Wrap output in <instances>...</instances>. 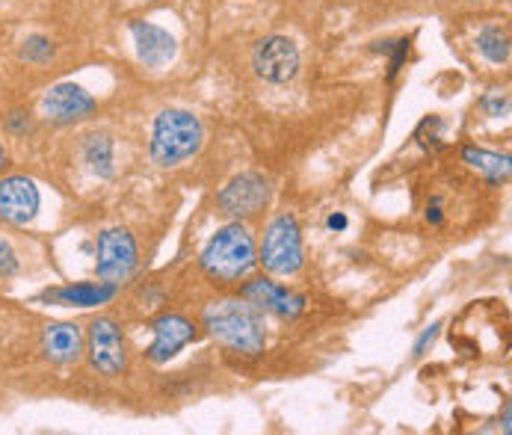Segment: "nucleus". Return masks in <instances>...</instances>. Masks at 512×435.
I'll use <instances>...</instances> for the list:
<instances>
[{
	"label": "nucleus",
	"mask_w": 512,
	"mask_h": 435,
	"mask_svg": "<svg viewBox=\"0 0 512 435\" xmlns=\"http://www.w3.org/2000/svg\"><path fill=\"white\" fill-rule=\"evenodd\" d=\"M205 329L222 347L240 356H261L267 347V329L261 311L240 299H217L205 308Z\"/></svg>",
	"instance_id": "1"
},
{
	"label": "nucleus",
	"mask_w": 512,
	"mask_h": 435,
	"mask_svg": "<svg viewBox=\"0 0 512 435\" xmlns=\"http://www.w3.org/2000/svg\"><path fill=\"white\" fill-rule=\"evenodd\" d=\"M255 261H258L255 237L240 222H231V225L220 228L208 240V246L202 249V258H199L205 276L220 282V285H234L243 276H249Z\"/></svg>",
	"instance_id": "2"
},
{
	"label": "nucleus",
	"mask_w": 512,
	"mask_h": 435,
	"mask_svg": "<svg viewBox=\"0 0 512 435\" xmlns=\"http://www.w3.org/2000/svg\"><path fill=\"white\" fill-rule=\"evenodd\" d=\"M205 140L202 122L187 110H163L151 131V160L163 169L190 160Z\"/></svg>",
	"instance_id": "3"
},
{
	"label": "nucleus",
	"mask_w": 512,
	"mask_h": 435,
	"mask_svg": "<svg viewBox=\"0 0 512 435\" xmlns=\"http://www.w3.org/2000/svg\"><path fill=\"white\" fill-rule=\"evenodd\" d=\"M258 261L273 276L299 273V267H302V234H299V225L291 214H282L270 222Z\"/></svg>",
	"instance_id": "4"
},
{
	"label": "nucleus",
	"mask_w": 512,
	"mask_h": 435,
	"mask_svg": "<svg viewBox=\"0 0 512 435\" xmlns=\"http://www.w3.org/2000/svg\"><path fill=\"white\" fill-rule=\"evenodd\" d=\"M95 273L101 282L122 285L134 276L137 270V240L128 228H107L98 234L95 246Z\"/></svg>",
	"instance_id": "5"
},
{
	"label": "nucleus",
	"mask_w": 512,
	"mask_h": 435,
	"mask_svg": "<svg viewBox=\"0 0 512 435\" xmlns=\"http://www.w3.org/2000/svg\"><path fill=\"white\" fill-rule=\"evenodd\" d=\"M89 364L101 376H119L128 367V347H125V332L113 317H95L86 329V350Z\"/></svg>",
	"instance_id": "6"
},
{
	"label": "nucleus",
	"mask_w": 512,
	"mask_h": 435,
	"mask_svg": "<svg viewBox=\"0 0 512 435\" xmlns=\"http://www.w3.org/2000/svg\"><path fill=\"white\" fill-rule=\"evenodd\" d=\"M270 196H273V187L264 175L243 172V175L228 181V187L217 196V205H220L222 214L240 222V219L258 217L270 205Z\"/></svg>",
	"instance_id": "7"
},
{
	"label": "nucleus",
	"mask_w": 512,
	"mask_h": 435,
	"mask_svg": "<svg viewBox=\"0 0 512 435\" xmlns=\"http://www.w3.org/2000/svg\"><path fill=\"white\" fill-rule=\"evenodd\" d=\"M252 66L267 83H291L299 74V48L288 36H267L255 45Z\"/></svg>",
	"instance_id": "8"
},
{
	"label": "nucleus",
	"mask_w": 512,
	"mask_h": 435,
	"mask_svg": "<svg viewBox=\"0 0 512 435\" xmlns=\"http://www.w3.org/2000/svg\"><path fill=\"white\" fill-rule=\"evenodd\" d=\"M154 344L146 350V359L151 364H166L175 359L190 341H196V323L184 314H160L154 323Z\"/></svg>",
	"instance_id": "9"
},
{
	"label": "nucleus",
	"mask_w": 512,
	"mask_h": 435,
	"mask_svg": "<svg viewBox=\"0 0 512 435\" xmlns=\"http://www.w3.org/2000/svg\"><path fill=\"white\" fill-rule=\"evenodd\" d=\"M42 113L54 125H77L95 113V98L77 83H60V86L48 89V95L42 101Z\"/></svg>",
	"instance_id": "10"
},
{
	"label": "nucleus",
	"mask_w": 512,
	"mask_h": 435,
	"mask_svg": "<svg viewBox=\"0 0 512 435\" xmlns=\"http://www.w3.org/2000/svg\"><path fill=\"white\" fill-rule=\"evenodd\" d=\"M240 296L246 302H252L258 311H270L282 320H296L305 311V299L299 293H293L285 285L273 282V279H252L246 282Z\"/></svg>",
	"instance_id": "11"
},
{
	"label": "nucleus",
	"mask_w": 512,
	"mask_h": 435,
	"mask_svg": "<svg viewBox=\"0 0 512 435\" xmlns=\"http://www.w3.org/2000/svg\"><path fill=\"white\" fill-rule=\"evenodd\" d=\"M39 187L24 178V175H12L0 181V217L12 225H27L39 214Z\"/></svg>",
	"instance_id": "12"
},
{
	"label": "nucleus",
	"mask_w": 512,
	"mask_h": 435,
	"mask_svg": "<svg viewBox=\"0 0 512 435\" xmlns=\"http://www.w3.org/2000/svg\"><path fill=\"white\" fill-rule=\"evenodd\" d=\"M86 335L74 323H51L42 332V356L51 364H74L83 359Z\"/></svg>",
	"instance_id": "13"
},
{
	"label": "nucleus",
	"mask_w": 512,
	"mask_h": 435,
	"mask_svg": "<svg viewBox=\"0 0 512 435\" xmlns=\"http://www.w3.org/2000/svg\"><path fill=\"white\" fill-rule=\"evenodd\" d=\"M131 36H134L140 60L146 63L148 69H163L166 63L175 60L178 45L163 27H154L148 21H131Z\"/></svg>",
	"instance_id": "14"
},
{
	"label": "nucleus",
	"mask_w": 512,
	"mask_h": 435,
	"mask_svg": "<svg viewBox=\"0 0 512 435\" xmlns=\"http://www.w3.org/2000/svg\"><path fill=\"white\" fill-rule=\"evenodd\" d=\"M116 296V285L110 282H83V285H69V288L48 290L45 299L69 305V308H92V305H104Z\"/></svg>",
	"instance_id": "15"
},
{
	"label": "nucleus",
	"mask_w": 512,
	"mask_h": 435,
	"mask_svg": "<svg viewBox=\"0 0 512 435\" xmlns=\"http://www.w3.org/2000/svg\"><path fill=\"white\" fill-rule=\"evenodd\" d=\"M462 160L474 169H480L486 175L489 184H507L510 181V157L507 154H495V151H486V148H462Z\"/></svg>",
	"instance_id": "16"
},
{
	"label": "nucleus",
	"mask_w": 512,
	"mask_h": 435,
	"mask_svg": "<svg viewBox=\"0 0 512 435\" xmlns=\"http://www.w3.org/2000/svg\"><path fill=\"white\" fill-rule=\"evenodd\" d=\"M83 160L92 166L95 175L110 178L113 175V140L107 134H92L83 143Z\"/></svg>",
	"instance_id": "17"
},
{
	"label": "nucleus",
	"mask_w": 512,
	"mask_h": 435,
	"mask_svg": "<svg viewBox=\"0 0 512 435\" xmlns=\"http://www.w3.org/2000/svg\"><path fill=\"white\" fill-rule=\"evenodd\" d=\"M477 51H480L489 63L507 66V63H510V36H507V30H501V27H486V30L477 36Z\"/></svg>",
	"instance_id": "18"
},
{
	"label": "nucleus",
	"mask_w": 512,
	"mask_h": 435,
	"mask_svg": "<svg viewBox=\"0 0 512 435\" xmlns=\"http://www.w3.org/2000/svg\"><path fill=\"white\" fill-rule=\"evenodd\" d=\"M54 54H57L54 42H51L48 36H39V33L30 36V39L21 45V60L30 63V66H45V63L54 60Z\"/></svg>",
	"instance_id": "19"
},
{
	"label": "nucleus",
	"mask_w": 512,
	"mask_h": 435,
	"mask_svg": "<svg viewBox=\"0 0 512 435\" xmlns=\"http://www.w3.org/2000/svg\"><path fill=\"white\" fill-rule=\"evenodd\" d=\"M18 273V255L15 249L0 237V279H12Z\"/></svg>",
	"instance_id": "20"
},
{
	"label": "nucleus",
	"mask_w": 512,
	"mask_h": 435,
	"mask_svg": "<svg viewBox=\"0 0 512 435\" xmlns=\"http://www.w3.org/2000/svg\"><path fill=\"white\" fill-rule=\"evenodd\" d=\"M439 329H441V323H433L418 341H415V359H421V356H427V350L436 344V338H439Z\"/></svg>",
	"instance_id": "21"
},
{
	"label": "nucleus",
	"mask_w": 512,
	"mask_h": 435,
	"mask_svg": "<svg viewBox=\"0 0 512 435\" xmlns=\"http://www.w3.org/2000/svg\"><path fill=\"white\" fill-rule=\"evenodd\" d=\"M507 107H510V101H507V95H498V92H489V95L483 98V110H486L489 116H501V113H507Z\"/></svg>",
	"instance_id": "22"
},
{
	"label": "nucleus",
	"mask_w": 512,
	"mask_h": 435,
	"mask_svg": "<svg viewBox=\"0 0 512 435\" xmlns=\"http://www.w3.org/2000/svg\"><path fill=\"white\" fill-rule=\"evenodd\" d=\"M6 122H9V128H12V131H18V134L30 128V119H27L24 113H12V116H9Z\"/></svg>",
	"instance_id": "23"
},
{
	"label": "nucleus",
	"mask_w": 512,
	"mask_h": 435,
	"mask_svg": "<svg viewBox=\"0 0 512 435\" xmlns=\"http://www.w3.org/2000/svg\"><path fill=\"white\" fill-rule=\"evenodd\" d=\"M427 219H430L433 225H441V222H444V214H441V202H439V199H433V202L427 205Z\"/></svg>",
	"instance_id": "24"
},
{
	"label": "nucleus",
	"mask_w": 512,
	"mask_h": 435,
	"mask_svg": "<svg viewBox=\"0 0 512 435\" xmlns=\"http://www.w3.org/2000/svg\"><path fill=\"white\" fill-rule=\"evenodd\" d=\"M326 225H329L332 231H344V228H347V217H344V214H332V217L326 219Z\"/></svg>",
	"instance_id": "25"
},
{
	"label": "nucleus",
	"mask_w": 512,
	"mask_h": 435,
	"mask_svg": "<svg viewBox=\"0 0 512 435\" xmlns=\"http://www.w3.org/2000/svg\"><path fill=\"white\" fill-rule=\"evenodd\" d=\"M6 163H9V157H6V148L0 145V172L6 169Z\"/></svg>",
	"instance_id": "26"
},
{
	"label": "nucleus",
	"mask_w": 512,
	"mask_h": 435,
	"mask_svg": "<svg viewBox=\"0 0 512 435\" xmlns=\"http://www.w3.org/2000/svg\"><path fill=\"white\" fill-rule=\"evenodd\" d=\"M148 3H157V0H148Z\"/></svg>",
	"instance_id": "27"
}]
</instances>
